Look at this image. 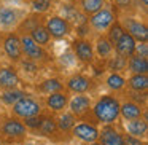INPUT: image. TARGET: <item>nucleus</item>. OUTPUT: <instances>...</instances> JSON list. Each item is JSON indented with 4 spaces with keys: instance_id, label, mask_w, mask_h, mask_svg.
Masks as SVG:
<instances>
[{
    "instance_id": "obj_20",
    "label": "nucleus",
    "mask_w": 148,
    "mask_h": 145,
    "mask_svg": "<svg viewBox=\"0 0 148 145\" xmlns=\"http://www.w3.org/2000/svg\"><path fill=\"white\" fill-rule=\"evenodd\" d=\"M127 67L132 74H147L148 72V61H147V58L132 54V56H129Z\"/></svg>"
},
{
    "instance_id": "obj_8",
    "label": "nucleus",
    "mask_w": 148,
    "mask_h": 145,
    "mask_svg": "<svg viewBox=\"0 0 148 145\" xmlns=\"http://www.w3.org/2000/svg\"><path fill=\"white\" fill-rule=\"evenodd\" d=\"M89 21H91V24H92L94 29L105 30V29H108V27L113 24V14H112V11L100 8L99 11L92 13V16H91Z\"/></svg>"
},
{
    "instance_id": "obj_42",
    "label": "nucleus",
    "mask_w": 148,
    "mask_h": 145,
    "mask_svg": "<svg viewBox=\"0 0 148 145\" xmlns=\"http://www.w3.org/2000/svg\"><path fill=\"white\" fill-rule=\"evenodd\" d=\"M0 145H2V142H0Z\"/></svg>"
},
{
    "instance_id": "obj_16",
    "label": "nucleus",
    "mask_w": 148,
    "mask_h": 145,
    "mask_svg": "<svg viewBox=\"0 0 148 145\" xmlns=\"http://www.w3.org/2000/svg\"><path fill=\"white\" fill-rule=\"evenodd\" d=\"M89 86H91L89 80H88L86 77H83V75H73V77H70L67 81V88L70 91H73V93H77V94L86 93V91L89 89Z\"/></svg>"
},
{
    "instance_id": "obj_35",
    "label": "nucleus",
    "mask_w": 148,
    "mask_h": 145,
    "mask_svg": "<svg viewBox=\"0 0 148 145\" xmlns=\"http://www.w3.org/2000/svg\"><path fill=\"white\" fill-rule=\"evenodd\" d=\"M123 145H145L140 140V137H134V135H124L123 137Z\"/></svg>"
},
{
    "instance_id": "obj_10",
    "label": "nucleus",
    "mask_w": 148,
    "mask_h": 145,
    "mask_svg": "<svg viewBox=\"0 0 148 145\" xmlns=\"http://www.w3.org/2000/svg\"><path fill=\"white\" fill-rule=\"evenodd\" d=\"M70 107V112L77 116H83L84 113L89 112L91 109V99L88 96H83V94H78V96H73V99L69 104Z\"/></svg>"
},
{
    "instance_id": "obj_32",
    "label": "nucleus",
    "mask_w": 148,
    "mask_h": 145,
    "mask_svg": "<svg viewBox=\"0 0 148 145\" xmlns=\"http://www.w3.org/2000/svg\"><path fill=\"white\" fill-rule=\"evenodd\" d=\"M64 14H65V18H67V19L73 21V23H77V21L84 19V18L81 16V14L78 13V11L75 10L73 7H70V5H65V8H64Z\"/></svg>"
},
{
    "instance_id": "obj_15",
    "label": "nucleus",
    "mask_w": 148,
    "mask_h": 145,
    "mask_svg": "<svg viewBox=\"0 0 148 145\" xmlns=\"http://www.w3.org/2000/svg\"><path fill=\"white\" fill-rule=\"evenodd\" d=\"M18 19H19V16H18V11L14 8H10V7L0 8V27L10 29V27L18 24Z\"/></svg>"
},
{
    "instance_id": "obj_23",
    "label": "nucleus",
    "mask_w": 148,
    "mask_h": 145,
    "mask_svg": "<svg viewBox=\"0 0 148 145\" xmlns=\"http://www.w3.org/2000/svg\"><path fill=\"white\" fill-rule=\"evenodd\" d=\"M24 96H26V94H24L23 91L13 88V89H5V93L0 94V99L3 100L5 104H8V105H13L16 100H19L21 97H24Z\"/></svg>"
},
{
    "instance_id": "obj_21",
    "label": "nucleus",
    "mask_w": 148,
    "mask_h": 145,
    "mask_svg": "<svg viewBox=\"0 0 148 145\" xmlns=\"http://www.w3.org/2000/svg\"><path fill=\"white\" fill-rule=\"evenodd\" d=\"M129 86H131V89L137 91V93L145 91L148 88V77H147V74H134L131 78H129Z\"/></svg>"
},
{
    "instance_id": "obj_26",
    "label": "nucleus",
    "mask_w": 148,
    "mask_h": 145,
    "mask_svg": "<svg viewBox=\"0 0 148 145\" xmlns=\"http://www.w3.org/2000/svg\"><path fill=\"white\" fill-rule=\"evenodd\" d=\"M38 131L43 135H53L58 132V124H56V120L53 118H43L42 124L38 126Z\"/></svg>"
},
{
    "instance_id": "obj_22",
    "label": "nucleus",
    "mask_w": 148,
    "mask_h": 145,
    "mask_svg": "<svg viewBox=\"0 0 148 145\" xmlns=\"http://www.w3.org/2000/svg\"><path fill=\"white\" fill-rule=\"evenodd\" d=\"M30 37H32V40L35 43H38V45H46V43L49 42V32L46 30V27L43 26H35L32 30H30Z\"/></svg>"
},
{
    "instance_id": "obj_30",
    "label": "nucleus",
    "mask_w": 148,
    "mask_h": 145,
    "mask_svg": "<svg viewBox=\"0 0 148 145\" xmlns=\"http://www.w3.org/2000/svg\"><path fill=\"white\" fill-rule=\"evenodd\" d=\"M126 67H127V58H124L121 54H118L116 58H113L110 61V69H113V70H123Z\"/></svg>"
},
{
    "instance_id": "obj_34",
    "label": "nucleus",
    "mask_w": 148,
    "mask_h": 145,
    "mask_svg": "<svg viewBox=\"0 0 148 145\" xmlns=\"http://www.w3.org/2000/svg\"><path fill=\"white\" fill-rule=\"evenodd\" d=\"M34 10L35 11H46L49 8V0H34V3H32Z\"/></svg>"
},
{
    "instance_id": "obj_28",
    "label": "nucleus",
    "mask_w": 148,
    "mask_h": 145,
    "mask_svg": "<svg viewBox=\"0 0 148 145\" xmlns=\"http://www.w3.org/2000/svg\"><path fill=\"white\" fill-rule=\"evenodd\" d=\"M62 88H64V85L61 83L59 80H56V78H51V80H45L42 85H40V89L43 91V93H58V91H61Z\"/></svg>"
},
{
    "instance_id": "obj_24",
    "label": "nucleus",
    "mask_w": 148,
    "mask_h": 145,
    "mask_svg": "<svg viewBox=\"0 0 148 145\" xmlns=\"http://www.w3.org/2000/svg\"><path fill=\"white\" fill-rule=\"evenodd\" d=\"M96 51H97V54L100 56V58H108L110 54H112V51H113V46H112V43H110V40H107V38H99L97 40V43H96Z\"/></svg>"
},
{
    "instance_id": "obj_2",
    "label": "nucleus",
    "mask_w": 148,
    "mask_h": 145,
    "mask_svg": "<svg viewBox=\"0 0 148 145\" xmlns=\"http://www.w3.org/2000/svg\"><path fill=\"white\" fill-rule=\"evenodd\" d=\"M13 113L16 116H21V118H27V116H34V115L42 113V107L34 99L24 96L13 104Z\"/></svg>"
},
{
    "instance_id": "obj_17",
    "label": "nucleus",
    "mask_w": 148,
    "mask_h": 145,
    "mask_svg": "<svg viewBox=\"0 0 148 145\" xmlns=\"http://www.w3.org/2000/svg\"><path fill=\"white\" fill-rule=\"evenodd\" d=\"M126 24H127V34L132 35L134 38H137L138 42H147L148 38V29L145 24L137 23V21H127L126 19Z\"/></svg>"
},
{
    "instance_id": "obj_12",
    "label": "nucleus",
    "mask_w": 148,
    "mask_h": 145,
    "mask_svg": "<svg viewBox=\"0 0 148 145\" xmlns=\"http://www.w3.org/2000/svg\"><path fill=\"white\" fill-rule=\"evenodd\" d=\"M126 131L131 135H134V137H147L148 124L145 120H142V116H138V118L126 121Z\"/></svg>"
},
{
    "instance_id": "obj_36",
    "label": "nucleus",
    "mask_w": 148,
    "mask_h": 145,
    "mask_svg": "<svg viewBox=\"0 0 148 145\" xmlns=\"http://www.w3.org/2000/svg\"><path fill=\"white\" fill-rule=\"evenodd\" d=\"M137 51V56H142V58H147L148 56V46H147V42H142V45H135V49Z\"/></svg>"
},
{
    "instance_id": "obj_33",
    "label": "nucleus",
    "mask_w": 148,
    "mask_h": 145,
    "mask_svg": "<svg viewBox=\"0 0 148 145\" xmlns=\"http://www.w3.org/2000/svg\"><path fill=\"white\" fill-rule=\"evenodd\" d=\"M124 32L123 30V27L119 26V24H112L110 26V32H108V38H110V43H115L116 40L121 37V34Z\"/></svg>"
},
{
    "instance_id": "obj_37",
    "label": "nucleus",
    "mask_w": 148,
    "mask_h": 145,
    "mask_svg": "<svg viewBox=\"0 0 148 145\" xmlns=\"http://www.w3.org/2000/svg\"><path fill=\"white\" fill-rule=\"evenodd\" d=\"M21 65L24 67V70L27 72H37V65L34 61H27V62H21Z\"/></svg>"
},
{
    "instance_id": "obj_27",
    "label": "nucleus",
    "mask_w": 148,
    "mask_h": 145,
    "mask_svg": "<svg viewBox=\"0 0 148 145\" xmlns=\"http://www.w3.org/2000/svg\"><path fill=\"white\" fill-rule=\"evenodd\" d=\"M124 85H126V80L119 74H110L108 77H107V86H108L110 89H113V91L123 89Z\"/></svg>"
},
{
    "instance_id": "obj_9",
    "label": "nucleus",
    "mask_w": 148,
    "mask_h": 145,
    "mask_svg": "<svg viewBox=\"0 0 148 145\" xmlns=\"http://www.w3.org/2000/svg\"><path fill=\"white\" fill-rule=\"evenodd\" d=\"M73 51H75V56L83 62H91L94 58L92 45H91L89 42H86V40H75L73 42Z\"/></svg>"
},
{
    "instance_id": "obj_3",
    "label": "nucleus",
    "mask_w": 148,
    "mask_h": 145,
    "mask_svg": "<svg viewBox=\"0 0 148 145\" xmlns=\"http://www.w3.org/2000/svg\"><path fill=\"white\" fill-rule=\"evenodd\" d=\"M19 42H21L23 54H26L29 61L37 62V61H43V59L46 58V54H45V51H43L42 45H38V43L34 42L32 37L24 35V37H21V38H19Z\"/></svg>"
},
{
    "instance_id": "obj_38",
    "label": "nucleus",
    "mask_w": 148,
    "mask_h": 145,
    "mask_svg": "<svg viewBox=\"0 0 148 145\" xmlns=\"http://www.w3.org/2000/svg\"><path fill=\"white\" fill-rule=\"evenodd\" d=\"M119 5H127V3H131V0H116Z\"/></svg>"
},
{
    "instance_id": "obj_7",
    "label": "nucleus",
    "mask_w": 148,
    "mask_h": 145,
    "mask_svg": "<svg viewBox=\"0 0 148 145\" xmlns=\"http://www.w3.org/2000/svg\"><path fill=\"white\" fill-rule=\"evenodd\" d=\"M3 49L7 56L13 62H21L23 58V49H21V42L16 35H8L3 42Z\"/></svg>"
},
{
    "instance_id": "obj_5",
    "label": "nucleus",
    "mask_w": 148,
    "mask_h": 145,
    "mask_svg": "<svg viewBox=\"0 0 148 145\" xmlns=\"http://www.w3.org/2000/svg\"><path fill=\"white\" fill-rule=\"evenodd\" d=\"M46 30L54 38H64L69 34V23L64 18H59V16L49 18L48 23H46Z\"/></svg>"
},
{
    "instance_id": "obj_41",
    "label": "nucleus",
    "mask_w": 148,
    "mask_h": 145,
    "mask_svg": "<svg viewBox=\"0 0 148 145\" xmlns=\"http://www.w3.org/2000/svg\"><path fill=\"white\" fill-rule=\"evenodd\" d=\"M24 145H34V144H24Z\"/></svg>"
},
{
    "instance_id": "obj_4",
    "label": "nucleus",
    "mask_w": 148,
    "mask_h": 145,
    "mask_svg": "<svg viewBox=\"0 0 148 145\" xmlns=\"http://www.w3.org/2000/svg\"><path fill=\"white\" fill-rule=\"evenodd\" d=\"M72 134L75 135L77 139L86 142H96L97 137H99V131H97L96 126L92 124H88V123H80V124H73L72 128Z\"/></svg>"
},
{
    "instance_id": "obj_14",
    "label": "nucleus",
    "mask_w": 148,
    "mask_h": 145,
    "mask_svg": "<svg viewBox=\"0 0 148 145\" xmlns=\"http://www.w3.org/2000/svg\"><path fill=\"white\" fill-rule=\"evenodd\" d=\"M2 131L8 137H23L26 135V126L16 120H7L2 126Z\"/></svg>"
},
{
    "instance_id": "obj_19",
    "label": "nucleus",
    "mask_w": 148,
    "mask_h": 145,
    "mask_svg": "<svg viewBox=\"0 0 148 145\" xmlns=\"http://www.w3.org/2000/svg\"><path fill=\"white\" fill-rule=\"evenodd\" d=\"M67 102H69L67 96H65L64 93H61V91H58V93H49L48 99H46V105L51 110H54V112L64 110L65 105H67Z\"/></svg>"
},
{
    "instance_id": "obj_6",
    "label": "nucleus",
    "mask_w": 148,
    "mask_h": 145,
    "mask_svg": "<svg viewBox=\"0 0 148 145\" xmlns=\"http://www.w3.org/2000/svg\"><path fill=\"white\" fill-rule=\"evenodd\" d=\"M115 49L118 54L124 56V58H129V56L134 54L135 49V38L132 35H129L127 32H123L121 37L115 42Z\"/></svg>"
},
{
    "instance_id": "obj_31",
    "label": "nucleus",
    "mask_w": 148,
    "mask_h": 145,
    "mask_svg": "<svg viewBox=\"0 0 148 145\" xmlns=\"http://www.w3.org/2000/svg\"><path fill=\"white\" fill-rule=\"evenodd\" d=\"M43 118L45 116H42L40 113L38 115H34V116H27V118H24V126L30 128V129H38V126L42 124Z\"/></svg>"
},
{
    "instance_id": "obj_39",
    "label": "nucleus",
    "mask_w": 148,
    "mask_h": 145,
    "mask_svg": "<svg viewBox=\"0 0 148 145\" xmlns=\"http://www.w3.org/2000/svg\"><path fill=\"white\" fill-rule=\"evenodd\" d=\"M88 145H100V144H99V142H89Z\"/></svg>"
},
{
    "instance_id": "obj_25",
    "label": "nucleus",
    "mask_w": 148,
    "mask_h": 145,
    "mask_svg": "<svg viewBox=\"0 0 148 145\" xmlns=\"http://www.w3.org/2000/svg\"><path fill=\"white\" fill-rule=\"evenodd\" d=\"M56 124H58V129H61V131H70L75 124L73 113H64V115H61L58 118V121H56Z\"/></svg>"
},
{
    "instance_id": "obj_29",
    "label": "nucleus",
    "mask_w": 148,
    "mask_h": 145,
    "mask_svg": "<svg viewBox=\"0 0 148 145\" xmlns=\"http://www.w3.org/2000/svg\"><path fill=\"white\" fill-rule=\"evenodd\" d=\"M81 7L84 13L92 14L103 7V0H81Z\"/></svg>"
},
{
    "instance_id": "obj_11",
    "label": "nucleus",
    "mask_w": 148,
    "mask_h": 145,
    "mask_svg": "<svg viewBox=\"0 0 148 145\" xmlns=\"http://www.w3.org/2000/svg\"><path fill=\"white\" fill-rule=\"evenodd\" d=\"M100 145H123V135L112 126H107L99 132Z\"/></svg>"
},
{
    "instance_id": "obj_1",
    "label": "nucleus",
    "mask_w": 148,
    "mask_h": 145,
    "mask_svg": "<svg viewBox=\"0 0 148 145\" xmlns=\"http://www.w3.org/2000/svg\"><path fill=\"white\" fill-rule=\"evenodd\" d=\"M119 105L118 99L113 96H103L96 102L92 112L99 121L105 123V124H112L119 118Z\"/></svg>"
},
{
    "instance_id": "obj_18",
    "label": "nucleus",
    "mask_w": 148,
    "mask_h": 145,
    "mask_svg": "<svg viewBox=\"0 0 148 145\" xmlns=\"http://www.w3.org/2000/svg\"><path fill=\"white\" fill-rule=\"evenodd\" d=\"M142 112H143V109H142L138 104L132 102V100L124 102L123 105H119V115H121L126 121H127V120H134V118L142 116Z\"/></svg>"
},
{
    "instance_id": "obj_40",
    "label": "nucleus",
    "mask_w": 148,
    "mask_h": 145,
    "mask_svg": "<svg viewBox=\"0 0 148 145\" xmlns=\"http://www.w3.org/2000/svg\"><path fill=\"white\" fill-rule=\"evenodd\" d=\"M142 2H143V5H145V7L148 5V0H142Z\"/></svg>"
},
{
    "instance_id": "obj_13",
    "label": "nucleus",
    "mask_w": 148,
    "mask_h": 145,
    "mask_svg": "<svg viewBox=\"0 0 148 145\" xmlns=\"http://www.w3.org/2000/svg\"><path fill=\"white\" fill-rule=\"evenodd\" d=\"M19 85V77L13 69H0V88L2 89H13Z\"/></svg>"
}]
</instances>
